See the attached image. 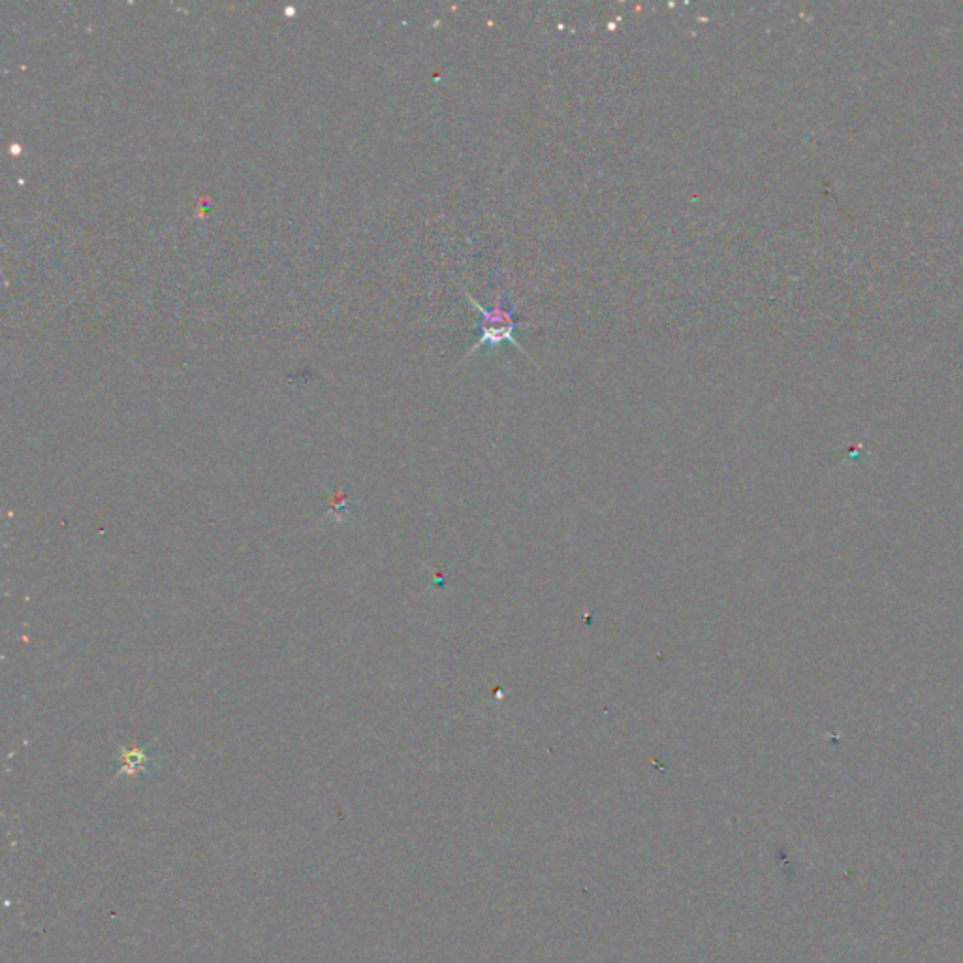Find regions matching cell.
<instances>
[{"instance_id":"6da1fadb","label":"cell","mask_w":963,"mask_h":963,"mask_svg":"<svg viewBox=\"0 0 963 963\" xmlns=\"http://www.w3.org/2000/svg\"><path fill=\"white\" fill-rule=\"evenodd\" d=\"M463 290H465V296L471 303V307L480 313V339L474 343L473 347L469 348L463 362L469 360L474 352H478L484 347H497V345H503V343H510L516 350H520L521 354H525L529 360H533L529 356V352L521 347L520 341L516 339L518 328L531 326V322H521L516 318V305L508 307L505 296H497L495 305L488 311L486 307H482L478 301L474 300L467 288H463Z\"/></svg>"},{"instance_id":"7a4b0ae2","label":"cell","mask_w":963,"mask_h":963,"mask_svg":"<svg viewBox=\"0 0 963 963\" xmlns=\"http://www.w3.org/2000/svg\"><path fill=\"white\" fill-rule=\"evenodd\" d=\"M121 772L123 774H138V772H145L151 758L147 755V751L142 749V747H121Z\"/></svg>"}]
</instances>
